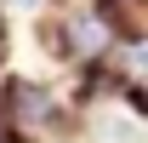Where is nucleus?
Segmentation results:
<instances>
[{"mask_svg": "<svg viewBox=\"0 0 148 143\" xmlns=\"http://www.w3.org/2000/svg\"><path fill=\"white\" fill-rule=\"evenodd\" d=\"M0 6H6V12H46L51 0H0Z\"/></svg>", "mask_w": 148, "mask_h": 143, "instance_id": "nucleus-1", "label": "nucleus"}]
</instances>
